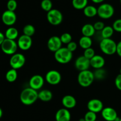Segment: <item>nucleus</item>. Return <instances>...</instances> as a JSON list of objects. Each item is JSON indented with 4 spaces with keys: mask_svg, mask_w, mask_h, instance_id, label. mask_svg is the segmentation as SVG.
<instances>
[{
    "mask_svg": "<svg viewBox=\"0 0 121 121\" xmlns=\"http://www.w3.org/2000/svg\"><path fill=\"white\" fill-rule=\"evenodd\" d=\"M2 115H3V112H2V109H1V108H0V119H1V118H2Z\"/></svg>",
    "mask_w": 121,
    "mask_h": 121,
    "instance_id": "obj_42",
    "label": "nucleus"
},
{
    "mask_svg": "<svg viewBox=\"0 0 121 121\" xmlns=\"http://www.w3.org/2000/svg\"><path fill=\"white\" fill-rule=\"evenodd\" d=\"M83 10L84 15L88 18L94 17L95 16L98 15V8L93 5H87Z\"/></svg>",
    "mask_w": 121,
    "mask_h": 121,
    "instance_id": "obj_23",
    "label": "nucleus"
},
{
    "mask_svg": "<svg viewBox=\"0 0 121 121\" xmlns=\"http://www.w3.org/2000/svg\"><path fill=\"white\" fill-rule=\"evenodd\" d=\"M114 30H113L112 26H105L104 29L101 31V37L103 39H111V37L113 35L114 33Z\"/></svg>",
    "mask_w": 121,
    "mask_h": 121,
    "instance_id": "obj_25",
    "label": "nucleus"
},
{
    "mask_svg": "<svg viewBox=\"0 0 121 121\" xmlns=\"http://www.w3.org/2000/svg\"><path fill=\"white\" fill-rule=\"evenodd\" d=\"M18 44L17 42L15 40H9L5 39L1 46V48L2 52L7 55H13L16 53L17 50Z\"/></svg>",
    "mask_w": 121,
    "mask_h": 121,
    "instance_id": "obj_7",
    "label": "nucleus"
},
{
    "mask_svg": "<svg viewBox=\"0 0 121 121\" xmlns=\"http://www.w3.org/2000/svg\"><path fill=\"white\" fill-rule=\"evenodd\" d=\"M73 53L69 50L66 47L61 48L54 53V59L60 64H67L72 60Z\"/></svg>",
    "mask_w": 121,
    "mask_h": 121,
    "instance_id": "obj_4",
    "label": "nucleus"
},
{
    "mask_svg": "<svg viewBox=\"0 0 121 121\" xmlns=\"http://www.w3.org/2000/svg\"><path fill=\"white\" fill-rule=\"evenodd\" d=\"M91 66L95 69H99L104 67L105 64V60L102 56L95 55L90 60Z\"/></svg>",
    "mask_w": 121,
    "mask_h": 121,
    "instance_id": "obj_18",
    "label": "nucleus"
},
{
    "mask_svg": "<svg viewBox=\"0 0 121 121\" xmlns=\"http://www.w3.org/2000/svg\"><path fill=\"white\" fill-rule=\"evenodd\" d=\"M53 98V93L50 91L44 89L39 92V99L43 102H49Z\"/></svg>",
    "mask_w": 121,
    "mask_h": 121,
    "instance_id": "obj_21",
    "label": "nucleus"
},
{
    "mask_svg": "<svg viewBox=\"0 0 121 121\" xmlns=\"http://www.w3.org/2000/svg\"><path fill=\"white\" fill-rule=\"evenodd\" d=\"M88 110L91 112L97 113L101 112L104 108V104L98 99H92L88 102L87 104Z\"/></svg>",
    "mask_w": 121,
    "mask_h": 121,
    "instance_id": "obj_15",
    "label": "nucleus"
},
{
    "mask_svg": "<svg viewBox=\"0 0 121 121\" xmlns=\"http://www.w3.org/2000/svg\"><path fill=\"white\" fill-rule=\"evenodd\" d=\"M115 9L110 4H102L98 8V15L104 20L109 19L114 15Z\"/></svg>",
    "mask_w": 121,
    "mask_h": 121,
    "instance_id": "obj_5",
    "label": "nucleus"
},
{
    "mask_svg": "<svg viewBox=\"0 0 121 121\" xmlns=\"http://www.w3.org/2000/svg\"><path fill=\"white\" fill-rule=\"evenodd\" d=\"M17 70L14 69H11L9 70L5 74L6 80L8 82L10 83H13L15 82L17 79Z\"/></svg>",
    "mask_w": 121,
    "mask_h": 121,
    "instance_id": "obj_26",
    "label": "nucleus"
},
{
    "mask_svg": "<svg viewBox=\"0 0 121 121\" xmlns=\"http://www.w3.org/2000/svg\"><path fill=\"white\" fill-rule=\"evenodd\" d=\"M48 22L53 26H59L62 22L63 16L60 11L57 9H52L47 14Z\"/></svg>",
    "mask_w": 121,
    "mask_h": 121,
    "instance_id": "obj_6",
    "label": "nucleus"
},
{
    "mask_svg": "<svg viewBox=\"0 0 121 121\" xmlns=\"http://www.w3.org/2000/svg\"><path fill=\"white\" fill-rule=\"evenodd\" d=\"M66 48H67L71 52L73 53V52H74V51L77 49V48H78V45H77V44L74 41H71L70 43H69L68 44H67Z\"/></svg>",
    "mask_w": 121,
    "mask_h": 121,
    "instance_id": "obj_37",
    "label": "nucleus"
},
{
    "mask_svg": "<svg viewBox=\"0 0 121 121\" xmlns=\"http://www.w3.org/2000/svg\"><path fill=\"white\" fill-rule=\"evenodd\" d=\"M2 21L7 26H12L16 22L17 15L15 12L6 10L2 13L1 16Z\"/></svg>",
    "mask_w": 121,
    "mask_h": 121,
    "instance_id": "obj_10",
    "label": "nucleus"
},
{
    "mask_svg": "<svg viewBox=\"0 0 121 121\" xmlns=\"http://www.w3.org/2000/svg\"><path fill=\"white\" fill-rule=\"evenodd\" d=\"M120 3H121V0H120Z\"/></svg>",
    "mask_w": 121,
    "mask_h": 121,
    "instance_id": "obj_45",
    "label": "nucleus"
},
{
    "mask_svg": "<svg viewBox=\"0 0 121 121\" xmlns=\"http://www.w3.org/2000/svg\"><path fill=\"white\" fill-rule=\"evenodd\" d=\"M120 74H121V69H120Z\"/></svg>",
    "mask_w": 121,
    "mask_h": 121,
    "instance_id": "obj_43",
    "label": "nucleus"
},
{
    "mask_svg": "<svg viewBox=\"0 0 121 121\" xmlns=\"http://www.w3.org/2000/svg\"><path fill=\"white\" fill-rule=\"evenodd\" d=\"M119 121H121V118H120V119H119Z\"/></svg>",
    "mask_w": 121,
    "mask_h": 121,
    "instance_id": "obj_44",
    "label": "nucleus"
},
{
    "mask_svg": "<svg viewBox=\"0 0 121 121\" xmlns=\"http://www.w3.org/2000/svg\"><path fill=\"white\" fill-rule=\"evenodd\" d=\"M22 31H23L24 35H27V36H29L31 37L35 34V27L31 24L26 25V26L24 27Z\"/></svg>",
    "mask_w": 121,
    "mask_h": 121,
    "instance_id": "obj_28",
    "label": "nucleus"
},
{
    "mask_svg": "<svg viewBox=\"0 0 121 121\" xmlns=\"http://www.w3.org/2000/svg\"><path fill=\"white\" fill-rule=\"evenodd\" d=\"M93 27H94L96 31H101L104 29V27H105V24L102 21H97V22H96L93 24Z\"/></svg>",
    "mask_w": 121,
    "mask_h": 121,
    "instance_id": "obj_36",
    "label": "nucleus"
},
{
    "mask_svg": "<svg viewBox=\"0 0 121 121\" xmlns=\"http://www.w3.org/2000/svg\"><path fill=\"white\" fill-rule=\"evenodd\" d=\"M39 99L37 91L31 87H27L23 89L20 94V100L23 105L30 106L34 104Z\"/></svg>",
    "mask_w": 121,
    "mask_h": 121,
    "instance_id": "obj_1",
    "label": "nucleus"
},
{
    "mask_svg": "<svg viewBox=\"0 0 121 121\" xmlns=\"http://www.w3.org/2000/svg\"><path fill=\"white\" fill-rule=\"evenodd\" d=\"M44 83V79L40 74H35L29 80L30 87L37 91L42 88Z\"/></svg>",
    "mask_w": 121,
    "mask_h": 121,
    "instance_id": "obj_14",
    "label": "nucleus"
},
{
    "mask_svg": "<svg viewBox=\"0 0 121 121\" xmlns=\"http://www.w3.org/2000/svg\"><path fill=\"white\" fill-rule=\"evenodd\" d=\"M61 103L65 108L67 109L74 108L77 104L76 99H75V98L69 95L65 96L62 98Z\"/></svg>",
    "mask_w": 121,
    "mask_h": 121,
    "instance_id": "obj_19",
    "label": "nucleus"
},
{
    "mask_svg": "<svg viewBox=\"0 0 121 121\" xmlns=\"http://www.w3.org/2000/svg\"><path fill=\"white\" fill-rule=\"evenodd\" d=\"M17 44L18 48H20L22 50H28L31 47L32 44H33L32 38L31 37L22 34L18 38Z\"/></svg>",
    "mask_w": 121,
    "mask_h": 121,
    "instance_id": "obj_13",
    "label": "nucleus"
},
{
    "mask_svg": "<svg viewBox=\"0 0 121 121\" xmlns=\"http://www.w3.org/2000/svg\"><path fill=\"white\" fill-rule=\"evenodd\" d=\"M40 5L42 9L47 13L53 9V3L51 0H42Z\"/></svg>",
    "mask_w": 121,
    "mask_h": 121,
    "instance_id": "obj_30",
    "label": "nucleus"
},
{
    "mask_svg": "<svg viewBox=\"0 0 121 121\" xmlns=\"http://www.w3.org/2000/svg\"><path fill=\"white\" fill-rule=\"evenodd\" d=\"M88 0H72L73 8L78 9H83L87 5Z\"/></svg>",
    "mask_w": 121,
    "mask_h": 121,
    "instance_id": "obj_27",
    "label": "nucleus"
},
{
    "mask_svg": "<svg viewBox=\"0 0 121 121\" xmlns=\"http://www.w3.org/2000/svg\"><path fill=\"white\" fill-rule=\"evenodd\" d=\"M47 46L48 50L50 52L55 53L60 48H61L62 46V43L60 40V37L52 36L48 40L47 43Z\"/></svg>",
    "mask_w": 121,
    "mask_h": 121,
    "instance_id": "obj_12",
    "label": "nucleus"
},
{
    "mask_svg": "<svg viewBox=\"0 0 121 121\" xmlns=\"http://www.w3.org/2000/svg\"><path fill=\"white\" fill-rule=\"evenodd\" d=\"M45 79L48 84L51 85H57L61 80V75L60 73L56 70H50L46 73Z\"/></svg>",
    "mask_w": 121,
    "mask_h": 121,
    "instance_id": "obj_9",
    "label": "nucleus"
},
{
    "mask_svg": "<svg viewBox=\"0 0 121 121\" xmlns=\"http://www.w3.org/2000/svg\"><path fill=\"white\" fill-rule=\"evenodd\" d=\"M7 9L11 11H15L17 8V2L15 0H9L7 4Z\"/></svg>",
    "mask_w": 121,
    "mask_h": 121,
    "instance_id": "obj_34",
    "label": "nucleus"
},
{
    "mask_svg": "<svg viewBox=\"0 0 121 121\" xmlns=\"http://www.w3.org/2000/svg\"><path fill=\"white\" fill-rule=\"evenodd\" d=\"M5 39L15 40L18 37V31L16 28L13 27H9L6 30L5 33Z\"/></svg>",
    "mask_w": 121,
    "mask_h": 121,
    "instance_id": "obj_22",
    "label": "nucleus"
},
{
    "mask_svg": "<svg viewBox=\"0 0 121 121\" xmlns=\"http://www.w3.org/2000/svg\"><path fill=\"white\" fill-rule=\"evenodd\" d=\"M117 54L120 57H121V41L118 42L117 43Z\"/></svg>",
    "mask_w": 121,
    "mask_h": 121,
    "instance_id": "obj_39",
    "label": "nucleus"
},
{
    "mask_svg": "<svg viewBox=\"0 0 121 121\" xmlns=\"http://www.w3.org/2000/svg\"><path fill=\"white\" fill-rule=\"evenodd\" d=\"M95 79L93 72L89 70L79 72L78 76V83L83 87H87L91 86Z\"/></svg>",
    "mask_w": 121,
    "mask_h": 121,
    "instance_id": "obj_3",
    "label": "nucleus"
},
{
    "mask_svg": "<svg viewBox=\"0 0 121 121\" xmlns=\"http://www.w3.org/2000/svg\"><path fill=\"white\" fill-rule=\"evenodd\" d=\"M79 44L80 47L84 50L92 47V40L91 37H88L86 36H82L79 41Z\"/></svg>",
    "mask_w": 121,
    "mask_h": 121,
    "instance_id": "obj_24",
    "label": "nucleus"
},
{
    "mask_svg": "<svg viewBox=\"0 0 121 121\" xmlns=\"http://www.w3.org/2000/svg\"><path fill=\"white\" fill-rule=\"evenodd\" d=\"M5 39V35L2 33H1L0 31V46H1V44H2V43L4 42V40Z\"/></svg>",
    "mask_w": 121,
    "mask_h": 121,
    "instance_id": "obj_40",
    "label": "nucleus"
},
{
    "mask_svg": "<svg viewBox=\"0 0 121 121\" xmlns=\"http://www.w3.org/2000/svg\"><path fill=\"white\" fill-rule=\"evenodd\" d=\"M91 1L95 4H100L104 2L105 0H91Z\"/></svg>",
    "mask_w": 121,
    "mask_h": 121,
    "instance_id": "obj_41",
    "label": "nucleus"
},
{
    "mask_svg": "<svg viewBox=\"0 0 121 121\" xmlns=\"http://www.w3.org/2000/svg\"><path fill=\"white\" fill-rule=\"evenodd\" d=\"M115 84L118 90L121 91V74H118L115 78Z\"/></svg>",
    "mask_w": 121,
    "mask_h": 121,
    "instance_id": "obj_38",
    "label": "nucleus"
},
{
    "mask_svg": "<svg viewBox=\"0 0 121 121\" xmlns=\"http://www.w3.org/2000/svg\"><path fill=\"white\" fill-rule=\"evenodd\" d=\"M112 27H113L115 31L121 33V18L116 20L113 22Z\"/></svg>",
    "mask_w": 121,
    "mask_h": 121,
    "instance_id": "obj_35",
    "label": "nucleus"
},
{
    "mask_svg": "<svg viewBox=\"0 0 121 121\" xmlns=\"http://www.w3.org/2000/svg\"><path fill=\"white\" fill-rule=\"evenodd\" d=\"M84 119L85 121H96L97 120L96 113L89 111L85 115Z\"/></svg>",
    "mask_w": 121,
    "mask_h": 121,
    "instance_id": "obj_32",
    "label": "nucleus"
},
{
    "mask_svg": "<svg viewBox=\"0 0 121 121\" xmlns=\"http://www.w3.org/2000/svg\"><path fill=\"white\" fill-rule=\"evenodd\" d=\"M74 66L79 72L87 70L91 67L90 60L85 57L83 55L78 57L74 62Z\"/></svg>",
    "mask_w": 121,
    "mask_h": 121,
    "instance_id": "obj_11",
    "label": "nucleus"
},
{
    "mask_svg": "<svg viewBox=\"0 0 121 121\" xmlns=\"http://www.w3.org/2000/svg\"><path fill=\"white\" fill-rule=\"evenodd\" d=\"M60 40H61L62 44H68L69 43L72 41V37L70 33H65L61 35L60 37Z\"/></svg>",
    "mask_w": 121,
    "mask_h": 121,
    "instance_id": "obj_31",
    "label": "nucleus"
},
{
    "mask_svg": "<svg viewBox=\"0 0 121 121\" xmlns=\"http://www.w3.org/2000/svg\"><path fill=\"white\" fill-rule=\"evenodd\" d=\"M26 63V57L21 53H15L12 55L9 60V65L12 69L18 70L23 67Z\"/></svg>",
    "mask_w": 121,
    "mask_h": 121,
    "instance_id": "obj_8",
    "label": "nucleus"
},
{
    "mask_svg": "<svg viewBox=\"0 0 121 121\" xmlns=\"http://www.w3.org/2000/svg\"><path fill=\"white\" fill-rule=\"evenodd\" d=\"M95 31L96 30L93 27V25L91 24H86L82 28V33L83 36L91 37L94 35Z\"/></svg>",
    "mask_w": 121,
    "mask_h": 121,
    "instance_id": "obj_20",
    "label": "nucleus"
},
{
    "mask_svg": "<svg viewBox=\"0 0 121 121\" xmlns=\"http://www.w3.org/2000/svg\"><path fill=\"white\" fill-rule=\"evenodd\" d=\"M55 119L56 121H70L71 114L67 109H60L56 113Z\"/></svg>",
    "mask_w": 121,
    "mask_h": 121,
    "instance_id": "obj_17",
    "label": "nucleus"
},
{
    "mask_svg": "<svg viewBox=\"0 0 121 121\" xmlns=\"http://www.w3.org/2000/svg\"><path fill=\"white\" fill-rule=\"evenodd\" d=\"M101 115L106 121H115L118 117L117 111L111 107L104 108L102 111Z\"/></svg>",
    "mask_w": 121,
    "mask_h": 121,
    "instance_id": "obj_16",
    "label": "nucleus"
},
{
    "mask_svg": "<svg viewBox=\"0 0 121 121\" xmlns=\"http://www.w3.org/2000/svg\"><path fill=\"white\" fill-rule=\"evenodd\" d=\"M93 74H94L95 79L100 80L105 79L106 76V72L103 68L99 69H96L95 72H93Z\"/></svg>",
    "mask_w": 121,
    "mask_h": 121,
    "instance_id": "obj_29",
    "label": "nucleus"
},
{
    "mask_svg": "<svg viewBox=\"0 0 121 121\" xmlns=\"http://www.w3.org/2000/svg\"><path fill=\"white\" fill-rule=\"evenodd\" d=\"M100 49L106 55H113L117 53V43L111 39H103L99 43Z\"/></svg>",
    "mask_w": 121,
    "mask_h": 121,
    "instance_id": "obj_2",
    "label": "nucleus"
},
{
    "mask_svg": "<svg viewBox=\"0 0 121 121\" xmlns=\"http://www.w3.org/2000/svg\"><path fill=\"white\" fill-rule=\"evenodd\" d=\"M95 55V51L92 47H90V48L85 50V52H84L83 53L84 56L87 58V59H89V60H91Z\"/></svg>",
    "mask_w": 121,
    "mask_h": 121,
    "instance_id": "obj_33",
    "label": "nucleus"
},
{
    "mask_svg": "<svg viewBox=\"0 0 121 121\" xmlns=\"http://www.w3.org/2000/svg\"><path fill=\"white\" fill-rule=\"evenodd\" d=\"M96 121H98V120H96Z\"/></svg>",
    "mask_w": 121,
    "mask_h": 121,
    "instance_id": "obj_46",
    "label": "nucleus"
}]
</instances>
